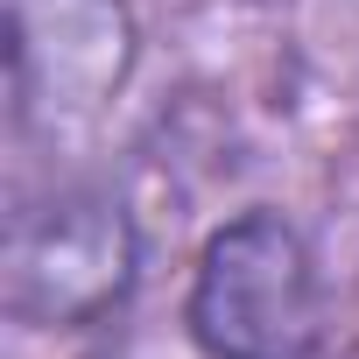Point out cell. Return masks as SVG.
Returning <instances> with one entry per match:
<instances>
[{"instance_id": "7a4b0ae2", "label": "cell", "mask_w": 359, "mask_h": 359, "mask_svg": "<svg viewBox=\"0 0 359 359\" xmlns=\"http://www.w3.org/2000/svg\"><path fill=\"white\" fill-rule=\"evenodd\" d=\"M134 219L106 191H57L8 226V310L22 324L64 331L99 324L134 289Z\"/></svg>"}, {"instance_id": "6da1fadb", "label": "cell", "mask_w": 359, "mask_h": 359, "mask_svg": "<svg viewBox=\"0 0 359 359\" xmlns=\"http://www.w3.org/2000/svg\"><path fill=\"white\" fill-rule=\"evenodd\" d=\"M191 345L205 359H310L324 338L317 254L275 205L226 219L191 268Z\"/></svg>"}]
</instances>
